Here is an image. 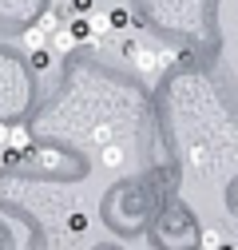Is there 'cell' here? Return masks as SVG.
<instances>
[{"label":"cell","mask_w":238,"mask_h":250,"mask_svg":"<svg viewBox=\"0 0 238 250\" xmlns=\"http://www.w3.org/2000/svg\"><path fill=\"white\" fill-rule=\"evenodd\" d=\"M72 16H87V12H96V0H72Z\"/></svg>","instance_id":"9c48e42d"},{"label":"cell","mask_w":238,"mask_h":250,"mask_svg":"<svg viewBox=\"0 0 238 250\" xmlns=\"http://www.w3.org/2000/svg\"><path fill=\"white\" fill-rule=\"evenodd\" d=\"M87 20H92V32H96V36H107V32H111V16H103V12H87Z\"/></svg>","instance_id":"52a82bcc"},{"label":"cell","mask_w":238,"mask_h":250,"mask_svg":"<svg viewBox=\"0 0 238 250\" xmlns=\"http://www.w3.org/2000/svg\"><path fill=\"white\" fill-rule=\"evenodd\" d=\"M0 143H8V131H4V127H0Z\"/></svg>","instance_id":"7c38bea8"},{"label":"cell","mask_w":238,"mask_h":250,"mask_svg":"<svg viewBox=\"0 0 238 250\" xmlns=\"http://www.w3.org/2000/svg\"><path fill=\"white\" fill-rule=\"evenodd\" d=\"M202 246H222V234H218V230H206V234H202Z\"/></svg>","instance_id":"30bf717a"},{"label":"cell","mask_w":238,"mask_h":250,"mask_svg":"<svg viewBox=\"0 0 238 250\" xmlns=\"http://www.w3.org/2000/svg\"><path fill=\"white\" fill-rule=\"evenodd\" d=\"M99 155H103V167H107V171H119V167H123V147H119V143L107 139Z\"/></svg>","instance_id":"3957f363"},{"label":"cell","mask_w":238,"mask_h":250,"mask_svg":"<svg viewBox=\"0 0 238 250\" xmlns=\"http://www.w3.org/2000/svg\"><path fill=\"white\" fill-rule=\"evenodd\" d=\"M28 60H32V68H36V72H48V68H52V60H56V52H48V48H32V52H28Z\"/></svg>","instance_id":"5b68a950"},{"label":"cell","mask_w":238,"mask_h":250,"mask_svg":"<svg viewBox=\"0 0 238 250\" xmlns=\"http://www.w3.org/2000/svg\"><path fill=\"white\" fill-rule=\"evenodd\" d=\"M68 28L76 32V40H79V44H87V40L96 36V32H92V20H87V16H72V20H68Z\"/></svg>","instance_id":"277c9868"},{"label":"cell","mask_w":238,"mask_h":250,"mask_svg":"<svg viewBox=\"0 0 238 250\" xmlns=\"http://www.w3.org/2000/svg\"><path fill=\"white\" fill-rule=\"evenodd\" d=\"M76 44H79V40H76V32H72L68 24H60L56 32H52V52H56V56H68Z\"/></svg>","instance_id":"7a4b0ae2"},{"label":"cell","mask_w":238,"mask_h":250,"mask_svg":"<svg viewBox=\"0 0 238 250\" xmlns=\"http://www.w3.org/2000/svg\"><path fill=\"white\" fill-rule=\"evenodd\" d=\"M36 24H40V28H44V32L52 36V32H56V28H60V24H64V20H60V12H56V8H44V16H40Z\"/></svg>","instance_id":"ba28073f"},{"label":"cell","mask_w":238,"mask_h":250,"mask_svg":"<svg viewBox=\"0 0 238 250\" xmlns=\"http://www.w3.org/2000/svg\"><path fill=\"white\" fill-rule=\"evenodd\" d=\"M44 40H52V36L44 32L40 24H32V28H28V32H24V48H28V52H32V48H44Z\"/></svg>","instance_id":"8992f818"},{"label":"cell","mask_w":238,"mask_h":250,"mask_svg":"<svg viewBox=\"0 0 238 250\" xmlns=\"http://www.w3.org/2000/svg\"><path fill=\"white\" fill-rule=\"evenodd\" d=\"M123 56L131 60L139 72H159V68L171 64V60H178L175 52H155V48H143V44H135V40H123Z\"/></svg>","instance_id":"6da1fadb"},{"label":"cell","mask_w":238,"mask_h":250,"mask_svg":"<svg viewBox=\"0 0 238 250\" xmlns=\"http://www.w3.org/2000/svg\"><path fill=\"white\" fill-rule=\"evenodd\" d=\"M123 24H127V12L115 8V12H111V28H123Z\"/></svg>","instance_id":"8fae6325"}]
</instances>
